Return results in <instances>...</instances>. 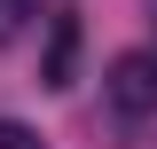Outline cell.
<instances>
[{
	"label": "cell",
	"instance_id": "cell-1",
	"mask_svg": "<svg viewBox=\"0 0 157 149\" xmlns=\"http://www.w3.org/2000/svg\"><path fill=\"white\" fill-rule=\"evenodd\" d=\"M102 86H110V102L126 118H157V47H126Z\"/></svg>",
	"mask_w": 157,
	"mask_h": 149
},
{
	"label": "cell",
	"instance_id": "cell-2",
	"mask_svg": "<svg viewBox=\"0 0 157 149\" xmlns=\"http://www.w3.org/2000/svg\"><path fill=\"white\" fill-rule=\"evenodd\" d=\"M78 78V16H55V32H47V63H39V86H71Z\"/></svg>",
	"mask_w": 157,
	"mask_h": 149
},
{
	"label": "cell",
	"instance_id": "cell-3",
	"mask_svg": "<svg viewBox=\"0 0 157 149\" xmlns=\"http://www.w3.org/2000/svg\"><path fill=\"white\" fill-rule=\"evenodd\" d=\"M32 16H39V0H0V47L32 32Z\"/></svg>",
	"mask_w": 157,
	"mask_h": 149
},
{
	"label": "cell",
	"instance_id": "cell-4",
	"mask_svg": "<svg viewBox=\"0 0 157 149\" xmlns=\"http://www.w3.org/2000/svg\"><path fill=\"white\" fill-rule=\"evenodd\" d=\"M0 149H47L32 126H16V118H0Z\"/></svg>",
	"mask_w": 157,
	"mask_h": 149
}]
</instances>
